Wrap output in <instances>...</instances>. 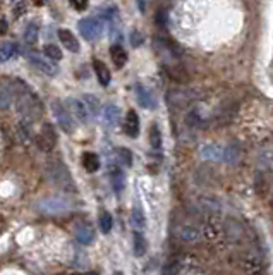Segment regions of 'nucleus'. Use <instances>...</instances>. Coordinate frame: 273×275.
Listing matches in <instances>:
<instances>
[{
  "instance_id": "1",
  "label": "nucleus",
  "mask_w": 273,
  "mask_h": 275,
  "mask_svg": "<svg viewBox=\"0 0 273 275\" xmlns=\"http://www.w3.org/2000/svg\"><path fill=\"white\" fill-rule=\"evenodd\" d=\"M45 176L50 183L55 184L58 189H62V191H67V193L76 191V184H74V181H72L71 172H69V169L64 165V162L58 160V158H53V160L46 162Z\"/></svg>"
},
{
  "instance_id": "2",
  "label": "nucleus",
  "mask_w": 273,
  "mask_h": 275,
  "mask_svg": "<svg viewBox=\"0 0 273 275\" xmlns=\"http://www.w3.org/2000/svg\"><path fill=\"white\" fill-rule=\"evenodd\" d=\"M71 207H72L71 200L64 198V196H48V198H43L36 203L38 210L43 212L46 215L62 214V212H67Z\"/></svg>"
},
{
  "instance_id": "3",
  "label": "nucleus",
  "mask_w": 273,
  "mask_h": 275,
  "mask_svg": "<svg viewBox=\"0 0 273 275\" xmlns=\"http://www.w3.org/2000/svg\"><path fill=\"white\" fill-rule=\"evenodd\" d=\"M17 108L26 119L40 117L41 112H43V107H41L40 100H38L33 93H24V95L21 93L17 98Z\"/></svg>"
},
{
  "instance_id": "4",
  "label": "nucleus",
  "mask_w": 273,
  "mask_h": 275,
  "mask_svg": "<svg viewBox=\"0 0 273 275\" xmlns=\"http://www.w3.org/2000/svg\"><path fill=\"white\" fill-rule=\"evenodd\" d=\"M79 31L88 41H96L103 33V22L98 17H84L79 21Z\"/></svg>"
},
{
  "instance_id": "5",
  "label": "nucleus",
  "mask_w": 273,
  "mask_h": 275,
  "mask_svg": "<svg viewBox=\"0 0 273 275\" xmlns=\"http://www.w3.org/2000/svg\"><path fill=\"white\" fill-rule=\"evenodd\" d=\"M52 110H53V114H55V119H57L58 126L62 127V131L67 134H72L74 133V121H72L71 114L67 112V108L64 107V103L58 102V100H53Z\"/></svg>"
},
{
  "instance_id": "6",
  "label": "nucleus",
  "mask_w": 273,
  "mask_h": 275,
  "mask_svg": "<svg viewBox=\"0 0 273 275\" xmlns=\"http://www.w3.org/2000/svg\"><path fill=\"white\" fill-rule=\"evenodd\" d=\"M28 60L29 64L33 65L34 69H38L40 72H43L46 76H55L58 72V67L55 64H53L52 60H48L45 55H41V53H36V52H29L28 53Z\"/></svg>"
},
{
  "instance_id": "7",
  "label": "nucleus",
  "mask_w": 273,
  "mask_h": 275,
  "mask_svg": "<svg viewBox=\"0 0 273 275\" xmlns=\"http://www.w3.org/2000/svg\"><path fill=\"white\" fill-rule=\"evenodd\" d=\"M64 107L67 108V112L71 114L72 121H77L81 124H86L89 119V114L84 107L83 100H77V98H67L64 102Z\"/></svg>"
},
{
  "instance_id": "8",
  "label": "nucleus",
  "mask_w": 273,
  "mask_h": 275,
  "mask_svg": "<svg viewBox=\"0 0 273 275\" xmlns=\"http://www.w3.org/2000/svg\"><path fill=\"white\" fill-rule=\"evenodd\" d=\"M36 143L43 152H50V150L55 146L57 136H55V131H53L52 124H43V126H41L40 134L36 136Z\"/></svg>"
},
{
  "instance_id": "9",
  "label": "nucleus",
  "mask_w": 273,
  "mask_h": 275,
  "mask_svg": "<svg viewBox=\"0 0 273 275\" xmlns=\"http://www.w3.org/2000/svg\"><path fill=\"white\" fill-rule=\"evenodd\" d=\"M225 234H227V238L230 239V241L239 243L241 239L246 236V229H244V226L239 222V220L227 219L225 220Z\"/></svg>"
},
{
  "instance_id": "10",
  "label": "nucleus",
  "mask_w": 273,
  "mask_h": 275,
  "mask_svg": "<svg viewBox=\"0 0 273 275\" xmlns=\"http://www.w3.org/2000/svg\"><path fill=\"white\" fill-rule=\"evenodd\" d=\"M167 100H169L170 107H174V108H186L191 102H193V96H191V93L182 91V90H170L169 96H167Z\"/></svg>"
},
{
  "instance_id": "11",
  "label": "nucleus",
  "mask_w": 273,
  "mask_h": 275,
  "mask_svg": "<svg viewBox=\"0 0 273 275\" xmlns=\"http://www.w3.org/2000/svg\"><path fill=\"white\" fill-rule=\"evenodd\" d=\"M134 90H136V98H138L139 105L144 107V108H150V110H153V108L157 107L153 93L148 90V88H144L143 84H136Z\"/></svg>"
},
{
  "instance_id": "12",
  "label": "nucleus",
  "mask_w": 273,
  "mask_h": 275,
  "mask_svg": "<svg viewBox=\"0 0 273 275\" xmlns=\"http://www.w3.org/2000/svg\"><path fill=\"white\" fill-rule=\"evenodd\" d=\"M58 40H60L64 48H67L69 52H74V53L79 52V48H81L79 41H77V38L74 36L69 29H58Z\"/></svg>"
},
{
  "instance_id": "13",
  "label": "nucleus",
  "mask_w": 273,
  "mask_h": 275,
  "mask_svg": "<svg viewBox=\"0 0 273 275\" xmlns=\"http://www.w3.org/2000/svg\"><path fill=\"white\" fill-rule=\"evenodd\" d=\"M124 129L129 138H138L139 134V117L134 110H129L126 114V122H124Z\"/></svg>"
},
{
  "instance_id": "14",
  "label": "nucleus",
  "mask_w": 273,
  "mask_h": 275,
  "mask_svg": "<svg viewBox=\"0 0 273 275\" xmlns=\"http://www.w3.org/2000/svg\"><path fill=\"white\" fill-rule=\"evenodd\" d=\"M101 117H103V122L107 124L108 127H114L115 124L119 122V117H120L119 107L112 105V103L105 105L103 108H101Z\"/></svg>"
},
{
  "instance_id": "15",
  "label": "nucleus",
  "mask_w": 273,
  "mask_h": 275,
  "mask_svg": "<svg viewBox=\"0 0 273 275\" xmlns=\"http://www.w3.org/2000/svg\"><path fill=\"white\" fill-rule=\"evenodd\" d=\"M76 239L79 243H83V245H89V243L95 239V229H93L89 224H79V226L76 227Z\"/></svg>"
},
{
  "instance_id": "16",
  "label": "nucleus",
  "mask_w": 273,
  "mask_h": 275,
  "mask_svg": "<svg viewBox=\"0 0 273 275\" xmlns=\"http://www.w3.org/2000/svg\"><path fill=\"white\" fill-rule=\"evenodd\" d=\"M108 174H110L112 188H114V191L117 193V195H119V193L124 189V186H126V177H124V172L119 167L112 165V167L108 169Z\"/></svg>"
},
{
  "instance_id": "17",
  "label": "nucleus",
  "mask_w": 273,
  "mask_h": 275,
  "mask_svg": "<svg viewBox=\"0 0 273 275\" xmlns=\"http://www.w3.org/2000/svg\"><path fill=\"white\" fill-rule=\"evenodd\" d=\"M167 74H169V77L172 81H175V83H187L189 81V74H187V71L182 65H167L165 67Z\"/></svg>"
},
{
  "instance_id": "18",
  "label": "nucleus",
  "mask_w": 273,
  "mask_h": 275,
  "mask_svg": "<svg viewBox=\"0 0 273 275\" xmlns=\"http://www.w3.org/2000/svg\"><path fill=\"white\" fill-rule=\"evenodd\" d=\"M255 191L256 195L261 196V198H265V196L268 195V191H270V181H268L267 174L265 172H256V179H255Z\"/></svg>"
},
{
  "instance_id": "19",
  "label": "nucleus",
  "mask_w": 273,
  "mask_h": 275,
  "mask_svg": "<svg viewBox=\"0 0 273 275\" xmlns=\"http://www.w3.org/2000/svg\"><path fill=\"white\" fill-rule=\"evenodd\" d=\"M93 67H95L96 77H98L101 86H108V84H110V79H112V74H110V71H108L107 65H105V62L95 60L93 62Z\"/></svg>"
},
{
  "instance_id": "20",
  "label": "nucleus",
  "mask_w": 273,
  "mask_h": 275,
  "mask_svg": "<svg viewBox=\"0 0 273 275\" xmlns=\"http://www.w3.org/2000/svg\"><path fill=\"white\" fill-rule=\"evenodd\" d=\"M222 158H224L227 164L236 165V164H239V162L243 160V150H241L239 146H236V145H230L224 150V157Z\"/></svg>"
},
{
  "instance_id": "21",
  "label": "nucleus",
  "mask_w": 273,
  "mask_h": 275,
  "mask_svg": "<svg viewBox=\"0 0 273 275\" xmlns=\"http://www.w3.org/2000/svg\"><path fill=\"white\" fill-rule=\"evenodd\" d=\"M110 57H112V62L115 64L117 69H122L124 65H126V62H127V53L120 45H112L110 46Z\"/></svg>"
},
{
  "instance_id": "22",
  "label": "nucleus",
  "mask_w": 273,
  "mask_h": 275,
  "mask_svg": "<svg viewBox=\"0 0 273 275\" xmlns=\"http://www.w3.org/2000/svg\"><path fill=\"white\" fill-rule=\"evenodd\" d=\"M200 236H201L200 229H198V227H194V226H184V227H181V229H179V238H181L182 241H186V243L198 241V239H200Z\"/></svg>"
},
{
  "instance_id": "23",
  "label": "nucleus",
  "mask_w": 273,
  "mask_h": 275,
  "mask_svg": "<svg viewBox=\"0 0 273 275\" xmlns=\"http://www.w3.org/2000/svg\"><path fill=\"white\" fill-rule=\"evenodd\" d=\"M17 53H19V45H15V43H3V45H0V64H3V62L14 59Z\"/></svg>"
},
{
  "instance_id": "24",
  "label": "nucleus",
  "mask_w": 273,
  "mask_h": 275,
  "mask_svg": "<svg viewBox=\"0 0 273 275\" xmlns=\"http://www.w3.org/2000/svg\"><path fill=\"white\" fill-rule=\"evenodd\" d=\"M81 162H83V167L86 169L88 172H96V170L100 169V158L96 157L95 153H91V152L83 153V157H81Z\"/></svg>"
},
{
  "instance_id": "25",
  "label": "nucleus",
  "mask_w": 273,
  "mask_h": 275,
  "mask_svg": "<svg viewBox=\"0 0 273 275\" xmlns=\"http://www.w3.org/2000/svg\"><path fill=\"white\" fill-rule=\"evenodd\" d=\"M83 103H84V107H86L88 114L91 115V117H96V115L100 114L101 105H100V102H98V98H96V96H93V95H84V96H83Z\"/></svg>"
},
{
  "instance_id": "26",
  "label": "nucleus",
  "mask_w": 273,
  "mask_h": 275,
  "mask_svg": "<svg viewBox=\"0 0 273 275\" xmlns=\"http://www.w3.org/2000/svg\"><path fill=\"white\" fill-rule=\"evenodd\" d=\"M132 246H134V255L136 257H143L144 253H146V248H148V243L146 239H144V236L141 234L139 231L134 232V236H132Z\"/></svg>"
},
{
  "instance_id": "27",
  "label": "nucleus",
  "mask_w": 273,
  "mask_h": 275,
  "mask_svg": "<svg viewBox=\"0 0 273 275\" xmlns=\"http://www.w3.org/2000/svg\"><path fill=\"white\" fill-rule=\"evenodd\" d=\"M14 100V91L9 86H2L0 88V110H5L10 107Z\"/></svg>"
},
{
  "instance_id": "28",
  "label": "nucleus",
  "mask_w": 273,
  "mask_h": 275,
  "mask_svg": "<svg viewBox=\"0 0 273 275\" xmlns=\"http://www.w3.org/2000/svg\"><path fill=\"white\" fill-rule=\"evenodd\" d=\"M38 33H40V28L36 22H29L24 29V41L28 45H34L38 41Z\"/></svg>"
},
{
  "instance_id": "29",
  "label": "nucleus",
  "mask_w": 273,
  "mask_h": 275,
  "mask_svg": "<svg viewBox=\"0 0 273 275\" xmlns=\"http://www.w3.org/2000/svg\"><path fill=\"white\" fill-rule=\"evenodd\" d=\"M150 145L153 150H160L162 148V131L157 124L150 127Z\"/></svg>"
},
{
  "instance_id": "30",
  "label": "nucleus",
  "mask_w": 273,
  "mask_h": 275,
  "mask_svg": "<svg viewBox=\"0 0 273 275\" xmlns=\"http://www.w3.org/2000/svg\"><path fill=\"white\" fill-rule=\"evenodd\" d=\"M260 172H273V152H268V153H263L260 157Z\"/></svg>"
},
{
  "instance_id": "31",
  "label": "nucleus",
  "mask_w": 273,
  "mask_h": 275,
  "mask_svg": "<svg viewBox=\"0 0 273 275\" xmlns=\"http://www.w3.org/2000/svg\"><path fill=\"white\" fill-rule=\"evenodd\" d=\"M43 55H45L48 60H55V62H57V60L62 59V50L58 48V46H55V45L48 43V45L43 46Z\"/></svg>"
},
{
  "instance_id": "32",
  "label": "nucleus",
  "mask_w": 273,
  "mask_h": 275,
  "mask_svg": "<svg viewBox=\"0 0 273 275\" xmlns=\"http://www.w3.org/2000/svg\"><path fill=\"white\" fill-rule=\"evenodd\" d=\"M131 224L136 227L139 232H141V229L144 226H146V220H144V215L143 212L139 210V208H134V210L131 212Z\"/></svg>"
},
{
  "instance_id": "33",
  "label": "nucleus",
  "mask_w": 273,
  "mask_h": 275,
  "mask_svg": "<svg viewBox=\"0 0 273 275\" xmlns=\"http://www.w3.org/2000/svg\"><path fill=\"white\" fill-rule=\"evenodd\" d=\"M17 136H19V139H21L22 143H28L33 139V136H31V131H29V124L28 122H19V126H17Z\"/></svg>"
},
{
  "instance_id": "34",
  "label": "nucleus",
  "mask_w": 273,
  "mask_h": 275,
  "mask_svg": "<svg viewBox=\"0 0 273 275\" xmlns=\"http://www.w3.org/2000/svg\"><path fill=\"white\" fill-rule=\"evenodd\" d=\"M112 226H114V220H112V215L108 212H101L100 214V229L108 234L112 231Z\"/></svg>"
},
{
  "instance_id": "35",
  "label": "nucleus",
  "mask_w": 273,
  "mask_h": 275,
  "mask_svg": "<svg viewBox=\"0 0 273 275\" xmlns=\"http://www.w3.org/2000/svg\"><path fill=\"white\" fill-rule=\"evenodd\" d=\"M203 157L210 158V160H220L222 157H224V150L220 152V148H217V146H205L203 148Z\"/></svg>"
},
{
  "instance_id": "36",
  "label": "nucleus",
  "mask_w": 273,
  "mask_h": 275,
  "mask_svg": "<svg viewBox=\"0 0 273 275\" xmlns=\"http://www.w3.org/2000/svg\"><path fill=\"white\" fill-rule=\"evenodd\" d=\"M117 158H119V162L122 165H126V167H131L132 165V153L129 148H119L117 150Z\"/></svg>"
},
{
  "instance_id": "37",
  "label": "nucleus",
  "mask_w": 273,
  "mask_h": 275,
  "mask_svg": "<svg viewBox=\"0 0 273 275\" xmlns=\"http://www.w3.org/2000/svg\"><path fill=\"white\" fill-rule=\"evenodd\" d=\"M186 122H187V126H191V127H200L203 122L201 121V117H200V114H198L196 110H191L189 114H187V117H186Z\"/></svg>"
},
{
  "instance_id": "38",
  "label": "nucleus",
  "mask_w": 273,
  "mask_h": 275,
  "mask_svg": "<svg viewBox=\"0 0 273 275\" xmlns=\"http://www.w3.org/2000/svg\"><path fill=\"white\" fill-rule=\"evenodd\" d=\"M167 21H169V19H167V10L158 9L157 15H155V22H157V26H158V28H165Z\"/></svg>"
},
{
  "instance_id": "39",
  "label": "nucleus",
  "mask_w": 273,
  "mask_h": 275,
  "mask_svg": "<svg viewBox=\"0 0 273 275\" xmlns=\"http://www.w3.org/2000/svg\"><path fill=\"white\" fill-rule=\"evenodd\" d=\"M143 40H144L143 33H139L138 29H132V33H131V45L132 46H139V45H143Z\"/></svg>"
},
{
  "instance_id": "40",
  "label": "nucleus",
  "mask_w": 273,
  "mask_h": 275,
  "mask_svg": "<svg viewBox=\"0 0 273 275\" xmlns=\"http://www.w3.org/2000/svg\"><path fill=\"white\" fill-rule=\"evenodd\" d=\"M12 12H14V17H21V15L26 12V3L24 2H15Z\"/></svg>"
},
{
  "instance_id": "41",
  "label": "nucleus",
  "mask_w": 273,
  "mask_h": 275,
  "mask_svg": "<svg viewBox=\"0 0 273 275\" xmlns=\"http://www.w3.org/2000/svg\"><path fill=\"white\" fill-rule=\"evenodd\" d=\"M71 5H72L76 10H84V9H88V2H71Z\"/></svg>"
},
{
  "instance_id": "42",
  "label": "nucleus",
  "mask_w": 273,
  "mask_h": 275,
  "mask_svg": "<svg viewBox=\"0 0 273 275\" xmlns=\"http://www.w3.org/2000/svg\"><path fill=\"white\" fill-rule=\"evenodd\" d=\"M144 7H146V3H144V2H139V9L144 10Z\"/></svg>"
},
{
  "instance_id": "43",
  "label": "nucleus",
  "mask_w": 273,
  "mask_h": 275,
  "mask_svg": "<svg viewBox=\"0 0 273 275\" xmlns=\"http://www.w3.org/2000/svg\"><path fill=\"white\" fill-rule=\"evenodd\" d=\"M114 275H124V274H122V272H115Z\"/></svg>"
},
{
  "instance_id": "44",
  "label": "nucleus",
  "mask_w": 273,
  "mask_h": 275,
  "mask_svg": "<svg viewBox=\"0 0 273 275\" xmlns=\"http://www.w3.org/2000/svg\"><path fill=\"white\" fill-rule=\"evenodd\" d=\"M253 275H263V274H260V272H255V274H253Z\"/></svg>"
},
{
  "instance_id": "45",
  "label": "nucleus",
  "mask_w": 273,
  "mask_h": 275,
  "mask_svg": "<svg viewBox=\"0 0 273 275\" xmlns=\"http://www.w3.org/2000/svg\"><path fill=\"white\" fill-rule=\"evenodd\" d=\"M272 205H273V198H272Z\"/></svg>"
}]
</instances>
